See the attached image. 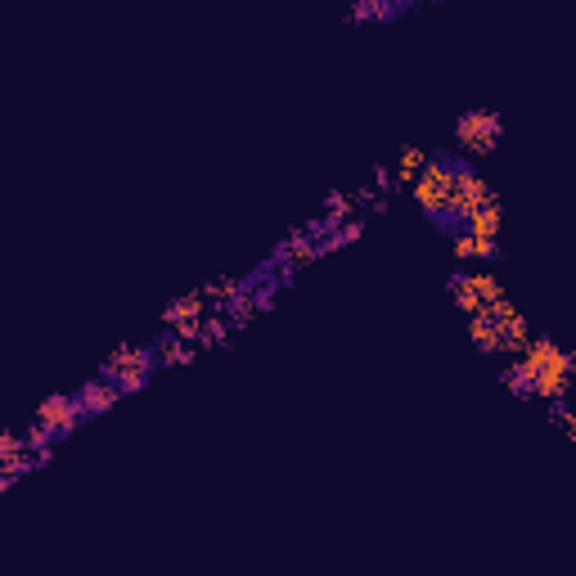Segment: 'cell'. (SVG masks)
<instances>
[{
	"label": "cell",
	"mask_w": 576,
	"mask_h": 576,
	"mask_svg": "<svg viewBox=\"0 0 576 576\" xmlns=\"http://www.w3.org/2000/svg\"><path fill=\"white\" fill-rule=\"evenodd\" d=\"M504 378H509L518 392H536V396H549V401H563L567 378H572V360H567V351H558L549 338H540V342H531V351Z\"/></svg>",
	"instance_id": "1"
},
{
	"label": "cell",
	"mask_w": 576,
	"mask_h": 576,
	"mask_svg": "<svg viewBox=\"0 0 576 576\" xmlns=\"http://www.w3.org/2000/svg\"><path fill=\"white\" fill-rule=\"evenodd\" d=\"M450 180H455V162H446V158H428L423 171L414 176V203H419L428 216H437V221L446 216Z\"/></svg>",
	"instance_id": "2"
},
{
	"label": "cell",
	"mask_w": 576,
	"mask_h": 576,
	"mask_svg": "<svg viewBox=\"0 0 576 576\" xmlns=\"http://www.w3.org/2000/svg\"><path fill=\"white\" fill-rule=\"evenodd\" d=\"M153 356H158V347L122 351V356H113L104 365V378H108V383H117V392H135V387H144V378H149Z\"/></svg>",
	"instance_id": "3"
},
{
	"label": "cell",
	"mask_w": 576,
	"mask_h": 576,
	"mask_svg": "<svg viewBox=\"0 0 576 576\" xmlns=\"http://www.w3.org/2000/svg\"><path fill=\"white\" fill-rule=\"evenodd\" d=\"M81 419H86V414H81L77 396H50V401L41 405V414H36V423H41L50 437H68Z\"/></svg>",
	"instance_id": "4"
},
{
	"label": "cell",
	"mask_w": 576,
	"mask_h": 576,
	"mask_svg": "<svg viewBox=\"0 0 576 576\" xmlns=\"http://www.w3.org/2000/svg\"><path fill=\"white\" fill-rule=\"evenodd\" d=\"M455 140L473 153H486V149H495V140H500V122H495L491 113H468V117H459Z\"/></svg>",
	"instance_id": "5"
},
{
	"label": "cell",
	"mask_w": 576,
	"mask_h": 576,
	"mask_svg": "<svg viewBox=\"0 0 576 576\" xmlns=\"http://www.w3.org/2000/svg\"><path fill=\"white\" fill-rule=\"evenodd\" d=\"M117 383H108V378H95V383H86L77 392V405H81V414H99V410H108V405L117 401Z\"/></svg>",
	"instance_id": "6"
},
{
	"label": "cell",
	"mask_w": 576,
	"mask_h": 576,
	"mask_svg": "<svg viewBox=\"0 0 576 576\" xmlns=\"http://www.w3.org/2000/svg\"><path fill=\"white\" fill-rule=\"evenodd\" d=\"M464 234H473V239H495V234H500V207H495V198H491V203H482L473 216H468Z\"/></svg>",
	"instance_id": "7"
},
{
	"label": "cell",
	"mask_w": 576,
	"mask_h": 576,
	"mask_svg": "<svg viewBox=\"0 0 576 576\" xmlns=\"http://www.w3.org/2000/svg\"><path fill=\"white\" fill-rule=\"evenodd\" d=\"M455 252L459 257H500V248H495V239H473V234H459L455 239Z\"/></svg>",
	"instance_id": "8"
},
{
	"label": "cell",
	"mask_w": 576,
	"mask_h": 576,
	"mask_svg": "<svg viewBox=\"0 0 576 576\" xmlns=\"http://www.w3.org/2000/svg\"><path fill=\"white\" fill-rule=\"evenodd\" d=\"M423 162H428V153H419V149H410L401 158V167H396V180H414L423 171Z\"/></svg>",
	"instance_id": "9"
},
{
	"label": "cell",
	"mask_w": 576,
	"mask_h": 576,
	"mask_svg": "<svg viewBox=\"0 0 576 576\" xmlns=\"http://www.w3.org/2000/svg\"><path fill=\"white\" fill-rule=\"evenodd\" d=\"M392 14H401V9H396V5H356V9H351L356 23H360V18H392Z\"/></svg>",
	"instance_id": "10"
}]
</instances>
